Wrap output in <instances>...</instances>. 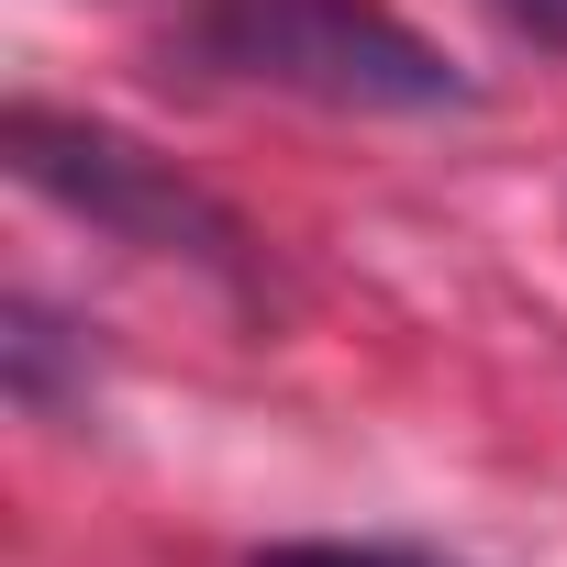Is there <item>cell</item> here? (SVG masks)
<instances>
[{"mask_svg": "<svg viewBox=\"0 0 567 567\" xmlns=\"http://www.w3.org/2000/svg\"><path fill=\"white\" fill-rule=\"evenodd\" d=\"M178 56L212 79H256L323 112H456L467 79L434 34H412L390 0H189Z\"/></svg>", "mask_w": 567, "mask_h": 567, "instance_id": "cell-1", "label": "cell"}, {"mask_svg": "<svg viewBox=\"0 0 567 567\" xmlns=\"http://www.w3.org/2000/svg\"><path fill=\"white\" fill-rule=\"evenodd\" d=\"M0 145H12V178H23V189H45L56 212H79V223H101V234H123V245H145V256H189V267H223V278L245 267V223H234L212 189H189L167 156H145L134 134H112V123L12 101Z\"/></svg>", "mask_w": 567, "mask_h": 567, "instance_id": "cell-2", "label": "cell"}, {"mask_svg": "<svg viewBox=\"0 0 567 567\" xmlns=\"http://www.w3.org/2000/svg\"><path fill=\"white\" fill-rule=\"evenodd\" d=\"M256 567H434V556H412V545H278Z\"/></svg>", "mask_w": 567, "mask_h": 567, "instance_id": "cell-3", "label": "cell"}, {"mask_svg": "<svg viewBox=\"0 0 567 567\" xmlns=\"http://www.w3.org/2000/svg\"><path fill=\"white\" fill-rule=\"evenodd\" d=\"M501 12H512L523 34H545V45H567V0H501Z\"/></svg>", "mask_w": 567, "mask_h": 567, "instance_id": "cell-4", "label": "cell"}]
</instances>
